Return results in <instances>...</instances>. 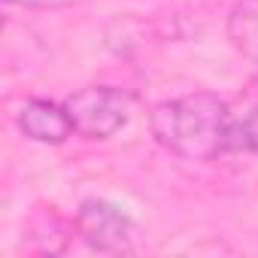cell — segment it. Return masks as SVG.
<instances>
[{"label": "cell", "instance_id": "6da1fadb", "mask_svg": "<svg viewBox=\"0 0 258 258\" xmlns=\"http://www.w3.org/2000/svg\"><path fill=\"white\" fill-rule=\"evenodd\" d=\"M152 137L173 155L188 161H213L228 149L231 106L210 91L164 100L149 115Z\"/></svg>", "mask_w": 258, "mask_h": 258}, {"label": "cell", "instance_id": "7a4b0ae2", "mask_svg": "<svg viewBox=\"0 0 258 258\" xmlns=\"http://www.w3.org/2000/svg\"><path fill=\"white\" fill-rule=\"evenodd\" d=\"M73 134L85 140H106L131 118V97L112 85H88L64 100Z\"/></svg>", "mask_w": 258, "mask_h": 258}, {"label": "cell", "instance_id": "3957f363", "mask_svg": "<svg viewBox=\"0 0 258 258\" xmlns=\"http://www.w3.org/2000/svg\"><path fill=\"white\" fill-rule=\"evenodd\" d=\"M76 234L94 252L121 255V252H131L134 249L137 228H134L131 216H127L121 207H115L112 201L91 198L76 213Z\"/></svg>", "mask_w": 258, "mask_h": 258}, {"label": "cell", "instance_id": "277c9868", "mask_svg": "<svg viewBox=\"0 0 258 258\" xmlns=\"http://www.w3.org/2000/svg\"><path fill=\"white\" fill-rule=\"evenodd\" d=\"M19 127L22 134L34 143H49V146H58L64 143L70 134H73V124H70V115L64 109V103H52V100H28L22 109H19Z\"/></svg>", "mask_w": 258, "mask_h": 258}, {"label": "cell", "instance_id": "5b68a950", "mask_svg": "<svg viewBox=\"0 0 258 258\" xmlns=\"http://www.w3.org/2000/svg\"><path fill=\"white\" fill-rule=\"evenodd\" d=\"M231 46L252 64H258V0H237L228 16Z\"/></svg>", "mask_w": 258, "mask_h": 258}, {"label": "cell", "instance_id": "8992f818", "mask_svg": "<svg viewBox=\"0 0 258 258\" xmlns=\"http://www.w3.org/2000/svg\"><path fill=\"white\" fill-rule=\"evenodd\" d=\"M228 149L258 152V82L252 85V94L246 97L243 112H231V137H228Z\"/></svg>", "mask_w": 258, "mask_h": 258}, {"label": "cell", "instance_id": "52a82bcc", "mask_svg": "<svg viewBox=\"0 0 258 258\" xmlns=\"http://www.w3.org/2000/svg\"><path fill=\"white\" fill-rule=\"evenodd\" d=\"M10 4L28 7V10H58V7H70V4H79V0H10Z\"/></svg>", "mask_w": 258, "mask_h": 258}]
</instances>
